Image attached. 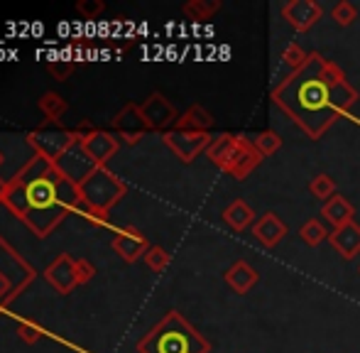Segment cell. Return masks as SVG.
Segmentation results:
<instances>
[{
    "label": "cell",
    "instance_id": "obj_1",
    "mask_svg": "<svg viewBox=\"0 0 360 353\" xmlns=\"http://www.w3.org/2000/svg\"><path fill=\"white\" fill-rule=\"evenodd\" d=\"M270 98L309 140H319L356 108L360 94L336 62L311 52L302 67L272 86Z\"/></svg>",
    "mask_w": 360,
    "mask_h": 353
},
{
    "label": "cell",
    "instance_id": "obj_2",
    "mask_svg": "<svg viewBox=\"0 0 360 353\" xmlns=\"http://www.w3.org/2000/svg\"><path fill=\"white\" fill-rule=\"evenodd\" d=\"M143 353H211V344L179 314L169 312L155 329L140 341Z\"/></svg>",
    "mask_w": 360,
    "mask_h": 353
},
{
    "label": "cell",
    "instance_id": "obj_3",
    "mask_svg": "<svg viewBox=\"0 0 360 353\" xmlns=\"http://www.w3.org/2000/svg\"><path fill=\"white\" fill-rule=\"evenodd\" d=\"M206 158L216 165L221 172L231 174L233 179L243 181L248 179L265 158L255 150L250 138H243V135L233 133H221L214 138V143L206 150Z\"/></svg>",
    "mask_w": 360,
    "mask_h": 353
},
{
    "label": "cell",
    "instance_id": "obj_4",
    "mask_svg": "<svg viewBox=\"0 0 360 353\" xmlns=\"http://www.w3.org/2000/svg\"><path fill=\"white\" fill-rule=\"evenodd\" d=\"M79 186H81V196H84L86 204L94 206V209H98V211H105V214H108L110 206L125 194L123 181L103 167L96 169V172L86 181H81Z\"/></svg>",
    "mask_w": 360,
    "mask_h": 353
},
{
    "label": "cell",
    "instance_id": "obj_5",
    "mask_svg": "<svg viewBox=\"0 0 360 353\" xmlns=\"http://www.w3.org/2000/svg\"><path fill=\"white\" fill-rule=\"evenodd\" d=\"M165 145L181 160L184 165H191L201 153L209 150V145L214 143L211 133H184V130H169L165 133Z\"/></svg>",
    "mask_w": 360,
    "mask_h": 353
},
{
    "label": "cell",
    "instance_id": "obj_6",
    "mask_svg": "<svg viewBox=\"0 0 360 353\" xmlns=\"http://www.w3.org/2000/svg\"><path fill=\"white\" fill-rule=\"evenodd\" d=\"M140 113H143L147 128L150 130H165V133H169V128L174 130L176 120H179L176 108L160 94V91L150 94L143 103H140Z\"/></svg>",
    "mask_w": 360,
    "mask_h": 353
},
{
    "label": "cell",
    "instance_id": "obj_7",
    "mask_svg": "<svg viewBox=\"0 0 360 353\" xmlns=\"http://www.w3.org/2000/svg\"><path fill=\"white\" fill-rule=\"evenodd\" d=\"M54 165H57L59 174L67 176V179H72V181H76V184L86 181L91 174L96 172V169H98V165H96L94 160L89 158V153L84 150L81 140H76L72 148H69L67 153H64Z\"/></svg>",
    "mask_w": 360,
    "mask_h": 353
},
{
    "label": "cell",
    "instance_id": "obj_8",
    "mask_svg": "<svg viewBox=\"0 0 360 353\" xmlns=\"http://www.w3.org/2000/svg\"><path fill=\"white\" fill-rule=\"evenodd\" d=\"M280 13L289 23V27L297 32H309L323 18V8L316 0H289L282 5Z\"/></svg>",
    "mask_w": 360,
    "mask_h": 353
},
{
    "label": "cell",
    "instance_id": "obj_9",
    "mask_svg": "<svg viewBox=\"0 0 360 353\" xmlns=\"http://www.w3.org/2000/svg\"><path fill=\"white\" fill-rule=\"evenodd\" d=\"M76 140H81V135L79 133H67V130H59V133H47V130H39V133L30 135V143H32V148L37 150L42 158L52 160V162H57V160L62 158L69 148H72Z\"/></svg>",
    "mask_w": 360,
    "mask_h": 353
},
{
    "label": "cell",
    "instance_id": "obj_10",
    "mask_svg": "<svg viewBox=\"0 0 360 353\" xmlns=\"http://www.w3.org/2000/svg\"><path fill=\"white\" fill-rule=\"evenodd\" d=\"M287 233H289L287 224L275 214V211L262 214L260 219L255 221V226H252V236H255L257 243L265 245V248H277V245L285 240Z\"/></svg>",
    "mask_w": 360,
    "mask_h": 353
},
{
    "label": "cell",
    "instance_id": "obj_11",
    "mask_svg": "<svg viewBox=\"0 0 360 353\" xmlns=\"http://www.w3.org/2000/svg\"><path fill=\"white\" fill-rule=\"evenodd\" d=\"M113 128L118 130V133L125 138V143H130V145L138 143L147 130H150L143 118V113H140V105H135V103L123 105V110L113 118Z\"/></svg>",
    "mask_w": 360,
    "mask_h": 353
},
{
    "label": "cell",
    "instance_id": "obj_12",
    "mask_svg": "<svg viewBox=\"0 0 360 353\" xmlns=\"http://www.w3.org/2000/svg\"><path fill=\"white\" fill-rule=\"evenodd\" d=\"M47 282L59 292V295H69L76 285H79V277H76V260L72 255H59L52 265L47 267Z\"/></svg>",
    "mask_w": 360,
    "mask_h": 353
},
{
    "label": "cell",
    "instance_id": "obj_13",
    "mask_svg": "<svg viewBox=\"0 0 360 353\" xmlns=\"http://www.w3.org/2000/svg\"><path fill=\"white\" fill-rule=\"evenodd\" d=\"M81 145H84L89 158L94 160L98 167H103V165L118 153V140L110 133H101V130H91L89 135H81Z\"/></svg>",
    "mask_w": 360,
    "mask_h": 353
},
{
    "label": "cell",
    "instance_id": "obj_14",
    "mask_svg": "<svg viewBox=\"0 0 360 353\" xmlns=\"http://www.w3.org/2000/svg\"><path fill=\"white\" fill-rule=\"evenodd\" d=\"M113 250L125 260V263H135L138 258H145V253L150 250V243L140 231L135 229H123L113 238Z\"/></svg>",
    "mask_w": 360,
    "mask_h": 353
},
{
    "label": "cell",
    "instance_id": "obj_15",
    "mask_svg": "<svg viewBox=\"0 0 360 353\" xmlns=\"http://www.w3.org/2000/svg\"><path fill=\"white\" fill-rule=\"evenodd\" d=\"M328 243L343 260H353L360 253V224L351 221L341 229H333L328 236Z\"/></svg>",
    "mask_w": 360,
    "mask_h": 353
},
{
    "label": "cell",
    "instance_id": "obj_16",
    "mask_svg": "<svg viewBox=\"0 0 360 353\" xmlns=\"http://www.w3.org/2000/svg\"><path fill=\"white\" fill-rule=\"evenodd\" d=\"M223 280H226V285L231 287L233 292H238V295H248V292L257 285L260 275H257V270L248 263V260H236V263L226 270Z\"/></svg>",
    "mask_w": 360,
    "mask_h": 353
},
{
    "label": "cell",
    "instance_id": "obj_17",
    "mask_svg": "<svg viewBox=\"0 0 360 353\" xmlns=\"http://www.w3.org/2000/svg\"><path fill=\"white\" fill-rule=\"evenodd\" d=\"M321 216H323V221H326V224L333 226V229H341V226L356 221V219H353V216H356V209H353V204L346 199V196L333 194L331 199L321 206Z\"/></svg>",
    "mask_w": 360,
    "mask_h": 353
},
{
    "label": "cell",
    "instance_id": "obj_18",
    "mask_svg": "<svg viewBox=\"0 0 360 353\" xmlns=\"http://www.w3.org/2000/svg\"><path fill=\"white\" fill-rule=\"evenodd\" d=\"M211 128H214V115L199 103L189 105L174 125V130H184V133H209Z\"/></svg>",
    "mask_w": 360,
    "mask_h": 353
},
{
    "label": "cell",
    "instance_id": "obj_19",
    "mask_svg": "<svg viewBox=\"0 0 360 353\" xmlns=\"http://www.w3.org/2000/svg\"><path fill=\"white\" fill-rule=\"evenodd\" d=\"M67 211L69 209H64L62 204H54V206H49V209H30L27 216H25V221L30 224V229H34L37 236H47L49 231L64 219Z\"/></svg>",
    "mask_w": 360,
    "mask_h": 353
},
{
    "label": "cell",
    "instance_id": "obj_20",
    "mask_svg": "<svg viewBox=\"0 0 360 353\" xmlns=\"http://www.w3.org/2000/svg\"><path fill=\"white\" fill-rule=\"evenodd\" d=\"M223 221L231 226L236 233H243L245 229H252L255 226V211L248 201L236 199L223 209Z\"/></svg>",
    "mask_w": 360,
    "mask_h": 353
},
{
    "label": "cell",
    "instance_id": "obj_21",
    "mask_svg": "<svg viewBox=\"0 0 360 353\" xmlns=\"http://www.w3.org/2000/svg\"><path fill=\"white\" fill-rule=\"evenodd\" d=\"M27 201H30V209H49V206L59 204L57 181L44 176V179H37V181H32V184H27Z\"/></svg>",
    "mask_w": 360,
    "mask_h": 353
},
{
    "label": "cell",
    "instance_id": "obj_22",
    "mask_svg": "<svg viewBox=\"0 0 360 353\" xmlns=\"http://www.w3.org/2000/svg\"><path fill=\"white\" fill-rule=\"evenodd\" d=\"M5 206H8L10 211H13L15 216H20V219H25L30 211V201H27V186L20 184V181H10L8 186V194H5Z\"/></svg>",
    "mask_w": 360,
    "mask_h": 353
},
{
    "label": "cell",
    "instance_id": "obj_23",
    "mask_svg": "<svg viewBox=\"0 0 360 353\" xmlns=\"http://www.w3.org/2000/svg\"><path fill=\"white\" fill-rule=\"evenodd\" d=\"M57 199L64 209H79V204L84 201V196H81V186L76 184V181L67 179V176H62V179L57 181Z\"/></svg>",
    "mask_w": 360,
    "mask_h": 353
},
{
    "label": "cell",
    "instance_id": "obj_24",
    "mask_svg": "<svg viewBox=\"0 0 360 353\" xmlns=\"http://www.w3.org/2000/svg\"><path fill=\"white\" fill-rule=\"evenodd\" d=\"M181 10L189 20H209L221 10V0H189Z\"/></svg>",
    "mask_w": 360,
    "mask_h": 353
},
{
    "label": "cell",
    "instance_id": "obj_25",
    "mask_svg": "<svg viewBox=\"0 0 360 353\" xmlns=\"http://www.w3.org/2000/svg\"><path fill=\"white\" fill-rule=\"evenodd\" d=\"M299 236H302V240L307 245H311V248H319V245H321L323 240H328L331 231H328L326 226H323L319 219H309L307 224H304L302 229H299Z\"/></svg>",
    "mask_w": 360,
    "mask_h": 353
},
{
    "label": "cell",
    "instance_id": "obj_26",
    "mask_svg": "<svg viewBox=\"0 0 360 353\" xmlns=\"http://www.w3.org/2000/svg\"><path fill=\"white\" fill-rule=\"evenodd\" d=\"M250 140L262 158H270V155L280 153V148H282V138L275 130H262V133H257L255 138H250Z\"/></svg>",
    "mask_w": 360,
    "mask_h": 353
},
{
    "label": "cell",
    "instance_id": "obj_27",
    "mask_svg": "<svg viewBox=\"0 0 360 353\" xmlns=\"http://www.w3.org/2000/svg\"><path fill=\"white\" fill-rule=\"evenodd\" d=\"M309 191H311L314 199H319V201H323V204H326V201L336 194V181H333L328 174L321 172V174H316L311 181H309Z\"/></svg>",
    "mask_w": 360,
    "mask_h": 353
},
{
    "label": "cell",
    "instance_id": "obj_28",
    "mask_svg": "<svg viewBox=\"0 0 360 353\" xmlns=\"http://www.w3.org/2000/svg\"><path fill=\"white\" fill-rule=\"evenodd\" d=\"M39 110L47 115V120H59L67 113V101L59 94H44L42 98H39Z\"/></svg>",
    "mask_w": 360,
    "mask_h": 353
},
{
    "label": "cell",
    "instance_id": "obj_29",
    "mask_svg": "<svg viewBox=\"0 0 360 353\" xmlns=\"http://www.w3.org/2000/svg\"><path fill=\"white\" fill-rule=\"evenodd\" d=\"M331 18H333V23H336L338 27H348V25L356 23L358 10H356V5H353V3H348V0H341L338 5H333Z\"/></svg>",
    "mask_w": 360,
    "mask_h": 353
},
{
    "label": "cell",
    "instance_id": "obj_30",
    "mask_svg": "<svg viewBox=\"0 0 360 353\" xmlns=\"http://www.w3.org/2000/svg\"><path fill=\"white\" fill-rule=\"evenodd\" d=\"M169 260H172V255L167 253L165 248H160V245H150V250L145 253V263L152 272L167 270V267H169Z\"/></svg>",
    "mask_w": 360,
    "mask_h": 353
},
{
    "label": "cell",
    "instance_id": "obj_31",
    "mask_svg": "<svg viewBox=\"0 0 360 353\" xmlns=\"http://www.w3.org/2000/svg\"><path fill=\"white\" fill-rule=\"evenodd\" d=\"M307 57L309 54L304 52L299 44H287L285 47V52H282V62H285V67H289V72H294V69H299L304 62H307Z\"/></svg>",
    "mask_w": 360,
    "mask_h": 353
},
{
    "label": "cell",
    "instance_id": "obj_32",
    "mask_svg": "<svg viewBox=\"0 0 360 353\" xmlns=\"http://www.w3.org/2000/svg\"><path fill=\"white\" fill-rule=\"evenodd\" d=\"M76 10L84 15L86 23H94V20L105 10V5H103V0H81V3L76 5Z\"/></svg>",
    "mask_w": 360,
    "mask_h": 353
},
{
    "label": "cell",
    "instance_id": "obj_33",
    "mask_svg": "<svg viewBox=\"0 0 360 353\" xmlns=\"http://www.w3.org/2000/svg\"><path fill=\"white\" fill-rule=\"evenodd\" d=\"M74 72V62H67V59H59V62H49V74L59 82H67Z\"/></svg>",
    "mask_w": 360,
    "mask_h": 353
},
{
    "label": "cell",
    "instance_id": "obj_34",
    "mask_svg": "<svg viewBox=\"0 0 360 353\" xmlns=\"http://www.w3.org/2000/svg\"><path fill=\"white\" fill-rule=\"evenodd\" d=\"M94 275H96V267L91 265L89 260H76V277H79V285L89 282Z\"/></svg>",
    "mask_w": 360,
    "mask_h": 353
},
{
    "label": "cell",
    "instance_id": "obj_35",
    "mask_svg": "<svg viewBox=\"0 0 360 353\" xmlns=\"http://www.w3.org/2000/svg\"><path fill=\"white\" fill-rule=\"evenodd\" d=\"M20 336H22L27 344H34V341L42 336V329H39V326L27 324V321H20Z\"/></svg>",
    "mask_w": 360,
    "mask_h": 353
},
{
    "label": "cell",
    "instance_id": "obj_36",
    "mask_svg": "<svg viewBox=\"0 0 360 353\" xmlns=\"http://www.w3.org/2000/svg\"><path fill=\"white\" fill-rule=\"evenodd\" d=\"M8 290H10V280H8V275H3V272H0V297L8 295Z\"/></svg>",
    "mask_w": 360,
    "mask_h": 353
},
{
    "label": "cell",
    "instance_id": "obj_37",
    "mask_svg": "<svg viewBox=\"0 0 360 353\" xmlns=\"http://www.w3.org/2000/svg\"><path fill=\"white\" fill-rule=\"evenodd\" d=\"M98 32V27H96V23H86L84 25V37H91V34Z\"/></svg>",
    "mask_w": 360,
    "mask_h": 353
},
{
    "label": "cell",
    "instance_id": "obj_38",
    "mask_svg": "<svg viewBox=\"0 0 360 353\" xmlns=\"http://www.w3.org/2000/svg\"><path fill=\"white\" fill-rule=\"evenodd\" d=\"M8 186H10V181H5L3 176H0V204L5 201V194H8Z\"/></svg>",
    "mask_w": 360,
    "mask_h": 353
},
{
    "label": "cell",
    "instance_id": "obj_39",
    "mask_svg": "<svg viewBox=\"0 0 360 353\" xmlns=\"http://www.w3.org/2000/svg\"><path fill=\"white\" fill-rule=\"evenodd\" d=\"M44 32V27H42V25H32V34H37V37H39V34H42Z\"/></svg>",
    "mask_w": 360,
    "mask_h": 353
},
{
    "label": "cell",
    "instance_id": "obj_40",
    "mask_svg": "<svg viewBox=\"0 0 360 353\" xmlns=\"http://www.w3.org/2000/svg\"><path fill=\"white\" fill-rule=\"evenodd\" d=\"M8 59H13V62H18V49H15V52H13V49H10V52H8Z\"/></svg>",
    "mask_w": 360,
    "mask_h": 353
},
{
    "label": "cell",
    "instance_id": "obj_41",
    "mask_svg": "<svg viewBox=\"0 0 360 353\" xmlns=\"http://www.w3.org/2000/svg\"><path fill=\"white\" fill-rule=\"evenodd\" d=\"M3 59H5V54H3V52H0V62H3Z\"/></svg>",
    "mask_w": 360,
    "mask_h": 353
},
{
    "label": "cell",
    "instance_id": "obj_42",
    "mask_svg": "<svg viewBox=\"0 0 360 353\" xmlns=\"http://www.w3.org/2000/svg\"><path fill=\"white\" fill-rule=\"evenodd\" d=\"M358 272H360V267H358Z\"/></svg>",
    "mask_w": 360,
    "mask_h": 353
}]
</instances>
